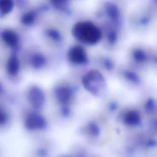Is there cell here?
I'll return each instance as SVG.
<instances>
[{
  "label": "cell",
  "instance_id": "cell-14",
  "mask_svg": "<svg viewBox=\"0 0 157 157\" xmlns=\"http://www.w3.org/2000/svg\"><path fill=\"white\" fill-rule=\"evenodd\" d=\"M48 36L55 40H59L61 39L60 34L58 33V31L54 30V29H50L47 32Z\"/></svg>",
  "mask_w": 157,
  "mask_h": 157
},
{
  "label": "cell",
  "instance_id": "cell-2",
  "mask_svg": "<svg viewBox=\"0 0 157 157\" xmlns=\"http://www.w3.org/2000/svg\"><path fill=\"white\" fill-rule=\"evenodd\" d=\"M82 83L84 87L93 94H98L105 86V82L102 75L98 71L88 72L83 77Z\"/></svg>",
  "mask_w": 157,
  "mask_h": 157
},
{
  "label": "cell",
  "instance_id": "cell-1",
  "mask_svg": "<svg viewBox=\"0 0 157 157\" xmlns=\"http://www.w3.org/2000/svg\"><path fill=\"white\" fill-rule=\"evenodd\" d=\"M72 34L76 39L86 44L97 43L102 36L99 29L90 21L76 23L73 26Z\"/></svg>",
  "mask_w": 157,
  "mask_h": 157
},
{
  "label": "cell",
  "instance_id": "cell-15",
  "mask_svg": "<svg viewBox=\"0 0 157 157\" xmlns=\"http://www.w3.org/2000/svg\"><path fill=\"white\" fill-rule=\"evenodd\" d=\"M125 77L129 79V80L132 82H138L139 81V77L134 72L127 71L125 73Z\"/></svg>",
  "mask_w": 157,
  "mask_h": 157
},
{
  "label": "cell",
  "instance_id": "cell-5",
  "mask_svg": "<svg viewBox=\"0 0 157 157\" xmlns=\"http://www.w3.org/2000/svg\"><path fill=\"white\" fill-rule=\"evenodd\" d=\"M2 37L6 44L10 47L15 46L19 40L17 33L11 30L4 31L2 34Z\"/></svg>",
  "mask_w": 157,
  "mask_h": 157
},
{
  "label": "cell",
  "instance_id": "cell-10",
  "mask_svg": "<svg viewBox=\"0 0 157 157\" xmlns=\"http://www.w3.org/2000/svg\"><path fill=\"white\" fill-rule=\"evenodd\" d=\"M106 12L108 15L113 20H116L119 17V10L118 7L111 3H109L106 6Z\"/></svg>",
  "mask_w": 157,
  "mask_h": 157
},
{
  "label": "cell",
  "instance_id": "cell-9",
  "mask_svg": "<svg viewBox=\"0 0 157 157\" xmlns=\"http://www.w3.org/2000/svg\"><path fill=\"white\" fill-rule=\"evenodd\" d=\"M56 95L61 101L65 102L69 99L71 91L67 88L59 87L56 90Z\"/></svg>",
  "mask_w": 157,
  "mask_h": 157
},
{
  "label": "cell",
  "instance_id": "cell-7",
  "mask_svg": "<svg viewBox=\"0 0 157 157\" xmlns=\"http://www.w3.org/2000/svg\"><path fill=\"white\" fill-rule=\"evenodd\" d=\"M13 6V0H0V13L7 14L9 13Z\"/></svg>",
  "mask_w": 157,
  "mask_h": 157
},
{
  "label": "cell",
  "instance_id": "cell-12",
  "mask_svg": "<svg viewBox=\"0 0 157 157\" xmlns=\"http://www.w3.org/2000/svg\"><path fill=\"white\" fill-rule=\"evenodd\" d=\"M134 58L137 62H142L146 59V55L141 50H137L134 53Z\"/></svg>",
  "mask_w": 157,
  "mask_h": 157
},
{
  "label": "cell",
  "instance_id": "cell-6",
  "mask_svg": "<svg viewBox=\"0 0 157 157\" xmlns=\"http://www.w3.org/2000/svg\"><path fill=\"white\" fill-rule=\"evenodd\" d=\"M20 67V63L17 58L15 56H12L9 58L7 63V71L8 72L12 75H16L19 70Z\"/></svg>",
  "mask_w": 157,
  "mask_h": 157
},
{
  "label": "cell",
  "instance_id": "cell-11",
  "mask_svg": "<svg viewBox=\"0 0 157 157\" xmlns=\"http://www.w3.org/2000/svg\"><path fill=\"white\" fill-rule=\"evenodd\" d=\"M35 18V13L34 12H29L23 15L21 18V22L26 25H30L34 23Z\"/></svg>",
  "mask_w": 157,
  "mask_h": 157
},
{
  "label": "cell",
  "instance_id": "cell-4",
  "mask_svg": "<svg viewBox=\"0 0 157 157\" xmlns=\"http://www.w3.org/2000/svg\"><path fill=\"white\" fill-rule=\"evenodd\" d=\"M29 97L32 104L35 106H39L44 101L43 92L38 87H33L29 93Z\"/></svg>",
  "mask_w": 157,
  "mask_h": 157
},
{
  "label": "cell",
  "instance_id": "cell-17",
  "mask_svg": "<svg viewBox=\"0 0 157 157\" xmlns=\"http://www.w3.org/2000/svg\"><path fill=\"white\" fill-rule=\"evenodd\" d=\"M108 37H109V40L110 42H113L116 39V35L114 33H112L109 34V36Z\"/></svg>",
  "mask_w": 157,
  "mask_h": 157
},
{
  "label": "cell",
  "instance_id": "cell-16",
  "mask_svg": "<svg viewBox=\"0 0 157 157\" xmlns=\"http://www.w3.org/2000/svg\"><path fill=\"white\" fill-rule=\"evenodd\" d=\"M7 120V115L5 112L0 109V124H3Z\"/></svg>",
  "mask_w": 157,
  "mask_h": 157
},
{
  "label": "cell",
  "instance_id": "cell-13",
  "mask_svg": "<svg viewBox=\"0 0 157 157\" xmlns=\"http://www.w3.org/2000/svg\"><path fill=\"white\" fill-rule=\"evenodd\" d=\"M54 7L58 9L63 8L66 4L67 0H50Z\"/></svg>",
  "mask_w": 157,
  "mask_h": 157
},
{
  "label": "cell",
  "instance_id": "cell-3",
  "mask_svg": "<svg viewBox=\"0 0 157 157\" xmlns=\"http://www.w3.org/2000/svg\"><path fill=\"white\" fill-rule=\"evenodd\" d=\"M68 59L73 63L82 64L86 61L87 57L84 48L81 46L76 45L69 50Z\"/></svg>",
  "mask_w": 157,
  "mask_h": 157
},
{
  "label": "cell",
  "instance_id": "cell-18",
  "mask_svg": "<svg viewBox=\"0 0 157 157\" xmlns=\"http://www.w3.org/2000/svg\"><path fill=\"white\" fill-rule=\"evenodd\" d=\"M0 91H1V86H0Z\"/></svg>",
  "mask_w": 157,
  "mask_h": 157
},
{
  "label": "cell",
  "instance_id": "cell-8",
  "mask_svg": "<svg viewBox=\"0 0 157 157\" xmlns=\"http://www.w3.org/2000/svg\"><path fill=\"white\" fill-rule=\"evenodd\" d=\"M31 63L34 67L40 68L45 64V58L40 54H35L32 56Z\"/></svg>",
  "mask_w": 157,
  "mask_h": 157
}]
</instances>
